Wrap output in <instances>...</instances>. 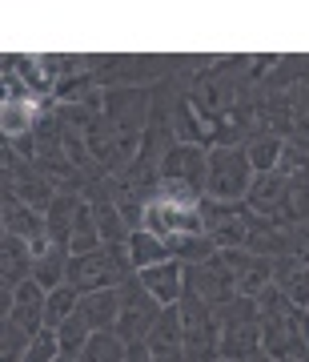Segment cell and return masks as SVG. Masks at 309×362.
Segmentation results:
<instances>
[{
  "instance_id": "cell-12",
  "label": "cell",
  "mask_w": 309,
  "mask_h": 362,
  "mask_svg": "<svg viewBox=\"0 0 309 362\" xmlns=\"http://www.w3.org/2000/svg\"><path fill=\"white\" fill-rule=\"evenodd\" d=\"M0 230L25 238L28 246H37V242L49 238V218H44L40 209H32L28 202H20L13 189H4V194H0Z\"/></svg>"
},
{
  "instance_id": "cell-26",
  "label": "cell",
  "mask_w": 309,
  "mask_h": 362,
  "mask_svg": "<svg viewBox=\"0 0 309 362\" xmlns=\"http://www.w3.org/2000/svg\"><path fill=\"white\" fill-rule=\"evenodd\" d=\"M129 258H133V270H149V266L173 262V258H169L165 238H157V233H149V230H137L129 238Z\"/></svg>"
},
{
  "instance_id": "cell-28",
  "label": "cell",
  "mask_w": 309,
  "mask_h": 362,
  "mask_svg": "<svg viewBox=\"0 0 309 362\" xmlns=\"http://www.w3.org/2000/svg\"><path fill=\"white\" fill-rule=\"evenodd\" d=\"M77 306H80V294L68 282L56 286V290H49V302H44V330H56L65 318L77 314Z\"/></svg>"
},
{
  "instance_id": "cell-23",
  "label": "cell",
  "mask_w": 309,
  "mask_h": 362,
  "mask_svg": "<svg viewBox=\"0 0 309 362\" xmlns=\"http://www.w3.org/2000/svg\"><path fill=\"white\" fill-rule=\"evenodd\" d=\"M80 209H85V194H56V202H52L49 214H44V218H49V238L52 242H65L68 246Z\"/></svg>"
},
{
  "instance_id": "cell-2",
  "label": "cell",
  "mask_w": 309,
  "mask_h": 362,
  "mask_svg": "<svg viewBox=\"0 0 309 362\" xmlns=\"http://www.w3.org/2000/svg\"><path fill=\"white\" fill-rule=\"evenodd\" d=\"M133 274L137 270H133L129 246H101L92 254H73V262H68V286L80 298L97 294V290H116Z\"/></svg>"
},
{
  "instance_id": "cell-5",
  "label": "cell",
  "mask_w": 309,
  "mask_h": 362,
  "mask_svg": "<svg viewBox=\"0 0 309 362\" xmlns=\"http://www.w3.org/2000/svg\"><path fill=\"white\" fill-rule=\"evenodd\" d=\"M221 318V358L245 362L261 354V306L258 298H233L217 310Z\"/></svg>"
},
{
  "instance_id": "cell-32",
  "label": "cell",
  "mask_w": 309,
  "mask_h": 362,
  "mask_svg": "<svg viewBox=\"0 0 309 362\" xmlns=\"http://www.w3.org/2000/svg\"><path fill=\"white\" fill-rule=\"evenodd\" d=\"M273 173H281L285 181L309 177V153H305V149H297L293 141H285V153H281V161H277V169H273Z\"/></svg>"
},
{
  "instance_id": "cell-34",
  "label": "cell",
  "mask_w": 309,
  "mask_h": 362,
  "mask_svg": "<svg viewBox=\"0 0 309 362\" xmlns=\"http://www.w3.org/2000/svg\"><path fill=\"white\" fill-rule=\"evenodd\" d=\"M125 362H157V358H153V350H149V342H129Z\"/></svg>"
},
{
  "instance_id": "cell-14",
  "label": "cell",
  "mask_w": 309,
  "mask_h": 362,
  "mask_svg": "<svg viewBox=\"0 0 309 362\" xmlns=\"http://www.w3.org/2000/svg\"><path fill=\"white\" fill-rule=\"evenodd\" d=\"M4 57L13 61V69L20 73L32 97H52L65 77V57H13V52H4Z\"/></svg>"
},
{
  "instance_id": "cell-19",
  "label": "cell",
  "mask_w": 309,
  "mask_h": 362,
  "mask_svg": "<svg viewBox=\"0 0 309 362\" xmlns=\"http://www.w3.org/2000/svg\"><path fill=\"white\" fill-rule=\"evenodd\" d=\"M141 286L161 302V306H177L181 294H185V266L181 262H161V266H149V270H137Z\"/></svg>"
},
{
  "instance_id": "cell-13",
  "label": "cell",
  "mask_w": 309,
  "mask_h": 362,
  "mask_svg": "<svg viewBox=\"0 0 309 362\" xmlns=\"http://www.w3.org/2000/svg\"><path fill=\"white\" fill-rule=\"evenodd\" d=\"M221 258L229 262L241 298H261L273 286V258H261V254H249V250H221Z\"/></svg>"
},
{
  "instance_id": "cell-29",
  "label": "cell",
  "mask_w": 309,
  "mask_h": 362,
  "mask_svg": "<svg viewBox=\"0 0 309 362\" xmlns=\"http://www.w3.org/2000/svg\"><path fill=\"white\" fill-rule=\"evenodd\" d=\"M56 338H61V354H68V358H77L80 350H85V342L92 338V326H89V318L80 314V306H77L73 318H65V322L56 326Z\"/></svg>"
},
{
  "instance_id": "cell-21",
  "label": "cell",
  "mask_w": 309,
  "mask_h": 362,
  "mask_svg": "<svg viewBox=\"0 0 309 362\" xmlns=\"http://www.w3.org/2000/svg\"><path fill=\"white\" fill-rule=\"evenodd\" d=\"M153 358H169V354H185V330H181V310L177 306H165L161 318H157L153 334L145 338Z\"/></svg>"
},
{
  "instance_id": "cell-27",
  "label": "cell",
  "mask_w": 309,
  "mask_h": 362,
  "mask_svg": "<svg viewBox=\"0 0 309 362\" xmlns=\"http://www.w3.org/2000/svg\"><path fill=\"white\" fill-rule=\"evenodd\" d=\"M245 153H249L253 173H273L277 161H281V153H285V141L281 137H269V133H253V137L245 141Z\"/></svg>"
},
{
  "instance_id": "cell-3",
  "label": "cell",
  "mask_w": 309,
  "mask_h": 362,
  "mask_svg": "<svg viewBox=\"0 0 309 362\" xmlns=\"http://www.w3.org/2000/svg\"><path fill=\"white\" fill-rule=\"evenodd\" d=\"M181 330H185V358L189 362H221V318L205 298L185 286L177 302Z\"/></svg>"
},
{
  "instance_id": "cell-36",
  "label": "cell",
  "mask_w": 309,
  "mask_h": 362,
  "mask_svg": "<svg viewBox=\"0 0 309 362\" xmlns=\"http://www.w3.org/2000/svg\"><path fill=\"white\" fill-rule=\"evenodd\" d=\"M56 362H77V358H68V354H61V358H56Z\"/></svg>"
},
{
  "instance_id": "cell-1",
  "label": "cell",
  "mask_w": 309,
  "mask_h": 362,
  "mask_svg": "<svg viewBox=\"0 0 309 362\" xmlns=\"http://www.w3.org/2000/svg\"><path fill=\"white\" fill-rule=\"evenodd\" d=\"M205 169H209V149L205 145L177 141L165 153V161H161L157 197H173V202H185V206H201V202H205Z\"/></svg>"
},
{
  "instance_id": "cell-24",
  "label": "cell",
  "mask_w": 309,
  "mask_h": 362,
  "mask_svg": "<svg viewBox=\"0 0 309 362\" xmlns=\"http://www.w3.org/2000/svg\"><path fill=\"white\" fill-rule=\"evenodd\" d=\"M165 246H169V258L181 262V266H201V262L217 254L209 233H173V238H165Z\"/></svg>"
},
{
  "instance_id": "cell-20",
  "label": "cell",
  "mask_w": 309,
  "mask_h": 362,
  "mask_svg": "<svg viewBox=\"0 0 309 362\" xmlns=\"http://www.w3.org/2000/svg\"><path fill=\"white\" fill-rule=\"evenodd\" d=\"M44 302H49V290L37 282H25L13 290V310L4 314V318H13V322H20L28 330V334L37 338L40 330H44Z\"/></svg>"
},
{
  "instance_id": "cell-37",
  "label": "cell",
  "mask_w": 309,
  "mask_h": 362,
  "mask_svg": "<svg viewBox=\"0 0 309 362\" xmlns=\"http://www.w3.org/2000/svg\"><path fill=\"white\" fill-rule=\"evenodd\" d=\"M221 362H229V358H221Z\"/></svg>"
},
{
  "instance_id": "cell-6",
  "label": "cell",
  "mask_w": 309,
  "mask_h": 362,
  "mask_svg": "<svg viewBox=\"0 0 309 362\" xmlns=\"http://www.w3.org/2000/svg\"><path fill=\"white\" fill-rule=\"evenodd\" d=\"M161 310H165V306H161V302L141 286V278L133 274V278L121 282V318H116V334L125 338V342H145V338L153 334Z\"/></svg>"
},
{
  "instance_id": "cell-4",
  "label": "cell",
  "mask_w": 309,
  "mask_h": 362,
  "mask_svg": "<svg viewBox=\"0 0 309 362\" xmlns=\"http://www.w3.org/2000/svg\"><path fill=\"white\" fill-rule=\"evenodd\" d=\"M253 165L245 145H213L209 149V169H205V197L213 202H245L253 189Z\"/></svg>"
},
{
  "instance_id": "cell-11",
  "label": "cell",
  "mask_w": 309,
  "mask_h": 362,
  "mask_svg": "<svg viewBox=\"0 0 309 362\" xmlns=\"http://www.w3.org/2000/svg\"><path fill=\"white\" fill-rule=\"evenodd\" d=\"M245 206L253 209L258 218L273 221V226H293L289 221V181L281 177V173H258L253 177V189H249V197H245Z\"/></svg>"
},
{
  "instance_id": "cell-16",
  "label": "cell",
  "mask_w": 309,
  "mask_h": 362,
  "mask_svg": "<svg viewBox=\"0 0 309 362\" xmlns=\"http://www.w3.org/2000/svg\"><path fill=\"white\" fill-rule=\"evenodd\" d=\"M85 202L92 206V218H97V230H101L104 246H129L133 230H129V221H125V214L116 209L113 197L104 194L101 185H89L85 189Z\"/></svg>"
},
{
  "instance_id": "cell-17",
  "label": "cell",
  "mask_w": 309,
  "mask_h": 362,
  "mask_svg": "<svg viewBox=\"0 0 309 362\" xmlns=\"http://www.w3.org/2000/svg\"><path fill=\"white\" fill-rule=\"evenodd\" d=\"M32 254H37V262H32V282H37V286L56 290V286L68 282V262H73V250H68L65 242L44 238V242L32 246Z\"/></svg>"
},
{
  "instance_id": "cell-10",
  "label": "cell",
  "mask_w": 309,
  "mask_h": 362,
  "mask_svg": "<svg viewBox=\"0 0 309 362\" xmlns=\"http://www.w3.org/2000/svg\"><path fill=\"white\" fill-rule=\"evenodd\" d=\"M145 230L157 233V238H173V233H205V221H201V209L197 206H185V202H173V197H157V202H149Z\"/></svg>"
},
{
  "instance_id": "cell-9",
  "label": "cell",
  "mask_w": 309,
  "mask_h": 362,
  "mask_svg": "<svg viewBox=\"0 0 309 362\" xmlns=\"http://www.w3.org/2000/svg\"><path fill=\"white\" fill-rule=\"evenodd\" d=\"M185 286H189V290H197V294L205 298L213 310L229 306L233 298H241V294H237V278H233L229 262L221 258V250L209 262H201V266H185Z\"/></svg>"
},
{
  "instance_id": "cell-31",
  "label": "cell",
  "mask_w": 309,
  "mask_h": 362,
  "mask_svg": "<svg viewBox=\"0 0 309 362\" xmlns=\"http://www.w3.org/2000/svg\"><path fill=\"white\" fill-rule=\"evenodd\" d=\"M28 346H32V334L25 326L13 318H0V362H20Z\"/></svg>"
},
{
  "instance_id": "cell-8",
  "label": "cell",
  "mask_w": 309,
  "mask_h": 362,
  "mask_svg": "<svg viewBox=\"0 0 309 362\" xmlns=\"http://www.w3.org/2000/svg\"><path fill=\"white\" fill-rule=\"evenodd\" d=\"M4 189H13L20 202H28V206L40 209V214H49V206L56 202V194H61L32 161H25L20 153H13L8 145H4Z\"/></svg>"
},
{
  "instance_id": "cell-7",
  "label": "cell",
  "mask_w": 309,
  "mask_h": 362,
  "mask_svg": "<svg viewBox=\"0 0 309 362\" xmlns=\"http://www.w3.org/2000/svg\"><path fill=\"white\" fill-rule=\"evenodd\" d=\"M197 209H201V221H205V233L213 238V246L245 250V242H249V218H253L245 202H213V197H205Z\"/></svg>"
},
{
  "instance_id": "cell-18",
  "label": "cell",
  "mask_w": 309,
  "mask_h": 362,
  "mask_svg": "<svg viewBox=\"0 0 309 362\" xmlns=\"http://www.w3.org/2000/svg\"><path fill=\"white\" fill-rule=\"evenodd\" d=\"M258 133H269L281 141L293 137V97L289 93H258Z\"/></svg>"
},
{
  "instance_id": "cell-33",
  "label": "cell",
  "mask_w": 309,
  "mask_h": 362,
  "mask_svg": "<svg viewBox=\"0 0 309 362\" xmlns=\"http://www.w3.org/2000/svg\"><path fill=\"white\" fill-rule=\"evenodd\" d=\"M56 358H61V338H56V330H40L20 362H56Z\"/></svg>"
},
{
  "instance_id": "cell-25",
  "label": "cell",
  "mask_w": 309,
  "mask_h": 362,
  "mask_svg": "<svg viewBox=\"0 0 309 362\" xmlns=\"http://www.w3.org/2000/svg\"><path fill=\"white\" fill-rule=\"evenodd\" d=\"M125 354H129V342L116 330H92V338L85 342L77 362H125Z\"/></svg>"
},
{
  "instance_id": "cell-22",
  "label": "cell",
  "mask_w": 309,
  "mask_h": 362,
  "mask_svg": "<svg viewBox=\"0 0 309 362\" xmlns=\"http://www.w3.org/2000/svg\"><path fill=\"white\" fill-rule=\"evenodd\" d=\"M80 314L89 318L92 330H116V318H121V286H116V290L85 294L80 298Z\"/></svg>"
},
{
  "instance_id": "cell-35",
  "label": "cell",
  "mask_w": 309,
  "mask_h": 362,
  "mask_svg": "<svg viewBox=\"0 0 309 362\" xmlns=\"http://www.w3.org/2000/svg\"><path fill=\"white\" fill-rule=\"evenodd\" d=\"M245 362H273V358L265 354V350H261V354H253V358H245Z\"/></svg>"
},
{
  "instance_id": "cell-30",
  "label": "cell",
  "mask_w": 309,
  "mask_h": 362,
  "mask_svg": "<svg viewBox=\"0 0 309 362\" xmlns=\"http://www.w3.org/2000/svg\"><path fill=\"white\" fill-rule=\"evenodd\" d=\"M101 246H104V238H101V230H97L92 206L85 202L77 226H73V238H68V250H73V254H92V250H101Z\"/></svg>"
},
{
  "instance_id": "cell-15",
  "label": "cell",
  "mask_w": 309,
  "mask_h": 362,
  "mask_svg": "<svg viewBox=\"0 0 309 362\" xmlns=\"http://www.w3.org/2000/svg\"><path fill=\"white\" fill-rule=\"evenodd\" d=\"M32 246L16 233H4L0 230V290H16V286L32 282Z\"/></svg>"
}]
</instances>
